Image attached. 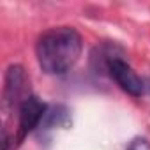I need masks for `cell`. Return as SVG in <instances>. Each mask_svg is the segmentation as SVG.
<instances>
[{"label": "cell", "instance_id": "cell-1", "mask_svg": "<svg viewBox=\"0 0 150 150\" xmlns=\"http://www.w3.org/2000/svg\"><path fill=\"white\" fill-rule=\"evenodd\" d=\"M83 51L81 34L72 27H55L41 34L35 44V57L42 72L64 76L78 64Z\"/></svg>", "mask_w": 150, "mask_h": 150}, {"label": "cell", "instance_id": "cell-2", "mask_svg": "<svg viewBox=\"0 0 150 150\" xmlns=\"http://www.w3.org/2000/svg\"><path fill=\"white\" fill-rule=\"evenodd\" d=\"M48 113V104L42 103L35 96H28L21 106L18 108V132H16V143H21L32 131L41 127L44 117Z\"/></svg>", "mask_w": 150, "mask_h": 150}, {"label": "cell", "instance_id": "cell-3", "mask_svg": "<svg viewBox=\"0 0 150 150\" xmlns=\"http://www.w3.org/2000/svg\"><path fill=\"white\" fill-rule=\"evenodd\" d=\"M27 85H28V78L25 74V69L18 64L9 65L6 71V76H4V92H2L4 108L7 111H11L14 106L20 108L21 103L28 97Z\"/></svg>", "mask_w": 150, "mask_h": 150}, {"label": "cell", "instance_id": "cell-4", "mask_svg": "<svg viewBox=\"0 0 150 150\" xmlns=\"http://www.w3.org/2000/svg\"><path fill=\"white\" fill-rule=\"evenodd\" d=\"M110 76L117 81V85L132 97H141L145 94V83L136 74V71L120 57H110L106 62Z\"/></svg>", "mask_w": 150, "mask_h": 150}, {"label": "cell", "instance_id": "cell-5", "mask_svg": "<svg viewBox=\"0 0 150 150\" xmlns=\"http://www.w3.org/2000/svg\"><path fill=\"white\" fill-rule=\"evenodd\" d=\"M125 150H150V141L146 138H141V136L132 138Z\"/></svg>", "mask_w": 150, "mask_h": 150}, {"label": "cell", "instance_id": "cell-6", "mask_svg": "<svg viewBox=\"0 0 150 150\" xmlns=\"http://www.w3.org/2000/svg\"><path fill=\"white\" fill-rule=\"evenodd\" d=\"M2 150H13V139L9 138V134L6 131L2 134Z\"/></svg>", "mask_w": 150, "mask_h": 150}]
</instances>
